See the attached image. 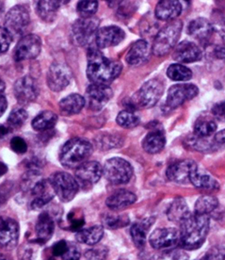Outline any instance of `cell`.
Masks as SVG:
<instances>
[{
	"mask_svg": "<svg viewBox=\"0 0 225 260\" xmlns=\"http://www.w3.org/2000/svg\"><path fill=\"white\" fill-rule=\"evenodd\" d=\"M58 122V115L53 111H43L33 119V129L36 131H46L52 129Z\"/></svg>",
	"mask_w": 225,
	"mask_h": 260,
	"instance_id": "d6a6232c",
	"label": "cell"
},
{
	"mask_svg": "<svg viewBox=\"0 0 225 260\" xmlns=\"http://www.w3.org/2000/svg\"><path fill=\"white\" fill-rule=\"evenodd\" d=\"M215 140H216L217 143H225V129L218 132L215 136Z\"/></svg>",
	"mask_w": 225,
	"mask_h": 260,
	"instance_id": "11a10c76",
	"label": "cell"
},
{
	"mask_svg": "<svg viewBox=\"0 0 225 260\" xmlns=\"http://www.w3.org/2000/svg\"><path fill=\"white\" fill-rule=\"evenodd\" d=\"M1 53L6 52L13 42V35L4 26L1 27Z\"/></svg>",
	"mask_w": 225,
	"mask_h": 260,
	"instance_id": "681fc988",
	"label": "cell"
},
{
	"mask_svg": "<svg viewBox=\"0 0 225 260\" xmlns=\"http://www.w3.org/2000/svg\"><path fill=\"white\" fill-rule=\"evenodd\" d=\"M129 218L125 215H119V216H111L107 215L104 217V224H106L111 229H118V228H124L128 225Z\"/></svg>",
	"mask_w": 225,
	"mask_h": 260,
	"instance_id": "b9f144b4",
	"label": "cell"
},
{
	"mask_svg": "<svg viewBox=\"0 0 225 260\" xmlns=\"http://www.w3.org/2000/svg\"><path fill=\"white\" fill-rule=\"evenodd\" d=\"M68 249V243L66 241H59L56 242L52 247V253L55 256H62Z\"/></svg>",
	"mask_w": 225,
	"mask_h": 260,
	"instance_id": "816d5d0a",
	"label": "cell"
},
{
	"mask_svg": "<svg viewBox=\"0 0 225 260\" xmlns=\"http://www.w3.org/2000/svg\"><path fill=\"white\" fill-rule=\"evenodd\" d=\"M11 147L16 154H25L27 151L26 141L20 137H14L11 141Z\"/></svg>",
	"mask_w": 225,
	"mask_h": 260,
	"instance_id": "c3c4849f",
	"label": "cell"
},
{
	"mask_svg": "<svg viewBox=\"0 0 225 260\" xmlns=\"http://www.w3.org/2000/svg\"><path fill=\"white\" fill-rule=\"evenodd\" d=\"M86 105L85 98L78 93H72L60 100L59 110L65 115H75L82 111Z\"/></svg>",
	"mask_w": 225,
	"mask_h": 260,
	"instance_id": "83f0119b",
	"label": "cell"
},
{
	"mask_svg": "<svg viewBox=\"0 0 225 260\" xmlns=\"http://www.w3.org/2000/svg\"><path fill=\"white\" fill-rule=\"evenodd\" d=\"M13 91L16 100L23 105L35 101L40 92L37 82L29 76L19 78L14 84Z\"/></svg>",
	"mask_w": 225,
	"mask_h": 260,
	"instance_id": "9a60e30c",
	"label": "cell"
},
{
	"mask_svg": "<svg viewBox=\"0 0 225 260\" xmlns=\"http://www.w3.org/2000/svg\"><path fill=\"white\" fill-rule=\"evenodd\" d=\"M203 52L199 46L192 42L184 41L175 47L173 58L181 63H190L202 59Z\"/></svg>",
	"mask_w": 225,
	"mask_h": 260,
	"instance_id": "ffe728a7",
	"label": "cell"
},
{
	"mask_svg": "<svg viewBox=\"0 0 225 260\" xmlns=\"http://www.w3.org/2000/svg\"><path fill=\"white\" fill-rule=\"evenodd\" d=\"M219 207L218 199L213 195H203L195 203L194 212L199 214L208 215Z\"/></svg>",
	"mask_w": 225,
	"mask_h": 260,
	"instance_id": "e575fe53",
	"label": "cell"
},
{
	"mask_svg": "<svg viewBox=\"0 0 225 260\" xmlns=\"http://www.w3.org/2000/svg\"><path fill=\"white\" fill-rule=\"evenodd\" d=\"M116 122L123 128H132L140 124V117L137 116L133 111H122L116 118Z\"/></svg>",
	"mask_w": 225,
	"mask_h": 260,
	"instance_id": "74e56055",
	"label": "cell"
},
{
	"mask_svg": "<svg viewBox=\"0 0 225 260\" xmlns=\"http://www.w3.org/2000/svg\"><path fill=\"white\" fill-rule=\"evenodd\" d=\"M217 130V124L209 118H199L194 124V134L201 138L211 136Z\"/></svg>",
	"mask_w": 225,
	"mask_h": 260,
	"instance_id": "d590c367",
	"label": "cell"
},
{
	"mask_svg": "<svg viewBox=\"0 0 225 260\" xmlns=\"http://www.w3.org/2000/svg\"><path fill=\"white\" fill-rule=\"evenodd\" d=\"M103 175V168L97 161H87L76 171L77 182L83 186H91L98 182Z\"/></svg>",
	"mask_w": 225,
	"mask_h": 260,
	"instance_id": "d6986e66",
	"label": "cell"
},
{
	"mask_svg": "<svg viewBox=\"0 0 225 260\" xmlns=\"http://www.w3.org/2000/svg\"><path fill=\"white\" fill-rule=\"evenodd\" d=\"M4 89H5V83H4V82L1 80V93H3Z\"/></svg>",
	"mask_w": 225,
	"mask_h": 260,
	"instance_id": "91938a15",
	"label": "cell"
},
{
	"mask_svg": "<svg viewBox=\"0 0 225 260\" xmlns=\"http://www.w3.org/2000/svg\"><path fill=\"white\" fill-rule=\"evenodd\" d=\"M109 255V249L106 246L98 245L97 247L87 250L84 254L87 260H107Z\"/></svg>",
	"mask_w": 225,
	"mask_h": 260,
	"instance_id": "7bdbcfd3",
	"label": "cell"
},
{
	"mask_svg": "<svg viewBox=\"0 0 225 260\" xmlns=\"http://www.w3.org/2000/svg\"><path fill=\"white\" fill-rule=\"evenodd\" d=\"M190 183L196 188L203 189H216L219 188V183L208 174L196 170L190 177Z\"/></svg>",
	"mask_w": 225,
	"mask_h": 260,
	"instance_id": "836d02e7",
	"label": "cell"
},
{
	"mask_svg": "<svg viewBox=\"0 0 225 260\" xmlns=\"http://www.w3.org/2000/svg\"><path fill=\"white\" fill-rule=\"evenodd\" d=\"M93 147L91 143L81 138H73L63 144L59 151V161L65 168H78L87 162L91 156Z\"/></svg>",
	"mask_w": 225,
	"mask_h": 260,
	"instance_id": "3957f363",
	"label": "cell"
},
{
	"mask_svg": "<svg viewBox=\"0 0 225 260\" xmlns=\"http://www.w3.org/2000/svg\"><path fill=\"white\" fill-rule=\"evenodd\" d=\"M122 70V63L105 57L99 49L91 47L88 51L87 77L92 84H110Z\"/></svg>",
	"mask_w": 225,
	"mask_h": 260,
	"instance_id": "6da1fadb",
	"label": "cell"
},
{
	"mask_svg": "<svg viewBox=\"0 0 225 260\" xmlns=\"http://www.w3.org/2000/svg\"><path fill=\"white\" fill-rule=\"evenodd\" d=\"M137 201V196L126 189H120L110 195L106 205L112 210H120L133 205Z\"/></svg>",
	"mask_w": 225,
	"mask_h": 260,
	"instance_id": "4316f807",
	"label": "cell"
},
{
	"mask_svg": "<svg viewBox=\"0 0 225 260\" xmlns=\"http://www.w3.org/2000/svg\"><path fill=\"white\" fill-rule=\"evenodd\" d=\"M34 199L31 202V208L34 209L42 208L51 201L54 197V189L52 188L49 180L41 179L30 190Z\"/></svg>",
	"mask_w": 225,
	"mask_h": 260,
	"instance_id": "7402d4cb",
	"label": "cell"
},
{
	"mask_svg": "<svg viewBox=\"0 0 225 260\" xmlns=\"http://www.w3.org/2000/svg\"><path fill=\"white\" fill-rule=\"evenodd\" d=\"M1 260H5V259H4V258H3V257H2V259H1Z\"/></svg>",
	"mask_w": 225,
	"mask_h": 260,
	"instance_id": "6125c7cd",
	"label": "cell"
},
{
	"mask_svg": "<svg viewBox=\"0 0 225 260\" xmlns=\"http://www.w3.org/2000/svg\"><path fill=\"white\" fill-rule=\"evenodd\" d=\"M125 37V33L117 26H104L98 29L95 35V44L100 49L109 48L121 44Z\"/></svg>",
	"mask_w": 225,
	"mask_h": 260,
	"instance_id": "e0dca14e",
	"label": "cell"
},
{
	"mask_svg": "<svg viewBox=\"0 0 225 260\" xmlns=\"http://www.w3.org/2000/svg\"><path fill=\"white\" fill-rule=\"evenodd\" d=\"M198 169L197 164L190 159L174 162L169 166L166 175L169 180L178 184L190 183L193 173Z\"/></svg>",
	"mask_w": 225,
	"mask_h": 260,
	"instance_id": "2e32d148",
	"label": "cell"
},
{
	"mask_svg": "<svg viewBox=\"0 0 225 260\" xmlns=\"http://www.w3.org/2000/svg\"><path fill=\"white\" fill-rule=\"evenodd\" d=\"M55 224L51 215L47 212H44L38 217V220L36 222V235H37V241L40 243H45L49 241L52 235L54 233Z\"/></svg>",
	"mask_w": 225,
	"mask_h": 260,
	"instance_id": "484cf974",
	"label": "cell"
},
{
	"mask_svg": "<svg viewBox=\"0 0 225 260\" xmlns=\"http://www.w3.org/2000/svg\"><path fill=\"white\" fill-rule=\"evenodd\" d=\"M187 31L194 39L198 40L201 43H205L210 39L214 29L211 22L206 18H197L190 22Z\"/></svg>",
	"mask_w": 225,
	"mask_h": 260,
	"instance_id": "cb8c5ba5",
	"label": "cell"
},
{
	"mask_svg": "<svg viewBox=\"0 0 225 260\" xmlns=\"http://www.w3.org/2000/svg\"><path fill=\"white\" fill-rule=\"evenodd\" d=\"M187 203L183 198H176L167 209L168 219L174 222L181 223L189 216Z\"/></svg>",
	"mask_w": 225,
	"mask_h": 260,
	"instance_id": "f1b7e54d",
	"label": "cell"
},
{
	"mask_svg": "<svg viewBox=\"0 0 225 260\" xmlns=\"http://www.w3.org/2000/svg\"><path fill=\"white\" fill-rule=\"evenodd\" d=\"M19 241V224L11 218L1 219L0 230V244L6 250H12L16 247Z\"/></svg>",
	"mask_w": 225,
	"mask_h": 260,
	"instance_id": "ac0fdd59",
	"label": "cell"
},
{
	"mask_svg": "<svg viewBox=\"0 0 225 260\" xmlns=\"http://www.w3.org/2000/svg\"><path fill=\"white\" fill-rule=\"evenodd\" d=\"M153 49L149 46L148 42L145 40H139L130 47L125 56V60L129 65L139 66L148 61Z\"/></svg>",
	"mask_w": 225,
	"mask_h": 260,
	"instance_id": "44dd1931",
	"label": "cell"
},
{
	"mask_svg": "<svg viewBox=\"0 0 225 260\" xmlns=\"http://www.w3.org/2000/svg\"><path fill=\"white\" fill-rule=\"evenodd\" d=\"M10 129H11V128H10L8 125L2 124V125H1V137H4L6 134H8Z\"/></svg>",
	"mask_w": 225,
	"mask_h": 260,
	"instance_id": "6f0895ef",
	"label": "cell"
},
{
	"mask_svg": "<svg viewBox=\"0 0 225 260\" xmlns=\"http://www.w3.org/2000/svg\"><path fill=\"white\" fill-rule=\"evenodd\" d=\"M77 210H73L71 211L68 216H67V220L70 223L69 229L71 231H76L78 232L82 229V226L84 225V218L83 215L80 217H77Z\"/></svg>",
	"mask_w": 225,
	"mask_h": 260,
	"instance_id": "7dc6e473",
	"label": "cell"
},
{
	"mask_svg": "<svg viewBox=\"0 0 225 260\" xmlns=\"http://www.w3.org/2000/svg\"><path fill=\"white\" fill-rule=\"evenodd\" d=\"M0 107H1V115L4 114V112L7 110V107H8V102H7V99L3 94H1V102H0Z\"/></svg>",
	"mask_w": 225,
	"mask_h": 260,
	"instance_id": "9f6ffc18",
	"label": "cell"
},
{
	"mask_svg": "<svg viewBox=\"0 0 225 260\" xmlns=\"http://www.w3.org/2000/svg\"><path fill=\"white\" fill-rule=\"evenodd\" d=\"M72 72L62 62H53L47 72V85L53 91H61L70 84Z\"/></svg>",
	"mask_w": 225,
	"mask_h": 260,
	"instance_id": "7c38bea8",
	"label": "cell"
},
{
	"mask_svg": "<svg viewBox=\"0 0 225 260\" xmlns=\"http://www.w3.org/2000/svg\"><path fill=\"white\" fill-rule=\"evenodd\" d=\"M200 260H225L224 245L213 246Z\"/></svg>",
	"mask_w": 225,
	"mask_h": 260,
	"instance_id": "f6af8a7d",
	"label": "cell"
},
{
	"mask_svg": "<svg viewBox=\"0 0 225 260\" xmlns=\"http://www.w3.org/2000/svg\"><path fill=\"white\" fill-rule=\"evenodd\" d=\"M152 223L153 222L151 221V219H146L141 222H136L132 225L130 233H131V237H132V240H133L136 247L142 249L145 246L147 231H148L149 228H151Z\"/></svg>",
	"mask_w": 225,
	"mask_h": 260,
	"instance_id": "1f68e13d",
	"label": "cell"
},
{
	"mask_svg": "<svg viewBox=\"0 0 225 260\" xmlns=\"http://www.w3.org/2000/svg\"><path fill=\"white\" fill-rule=\"evenodd\" d=\"M183 23L180 20H174L164 26L156 34L153 45V53L157 57H162L171 52L180 38Z\"/></svg>",
	"mask_w": 225,
	"mask_h": 260,
	"instance_id": "277c9868",
	"label": "cell"
},
{
	"mask_svg": "<svg viewBox=\"0 0 225 260\" xmlns=\"http://www.w3.org/2000/svg\"><path fill=\"white\" fill-rule=\"evenodd\" d=\"M214 54L217 58L219 59H224L225 58V48L223 47H216L214 49Z\"/></svg>",
	"mask_w": 225,
	"mask_h": 260,
	"instance_id": "db71d44e",
	"label": "cell"
},
{
	"mask_svg": "<svg viewBox=\"0 0 225 260\" xmlns=\"http://www.w3.org/2000/svg\"><path fill=\"white\" fill-rule=\"evenodd\" d=\"M212 24L214 31L225 41V14L221 12H215L212 14Z\"/></svg>",
	"mask_w": 225,
	"mask_h": 260,
	"instance_id": "ee69618b",
	"label": "cell"
},
{
	"mask_svg": "<svg viewBox=\"0 0 225 260\" xmlns=\"http://www.w3.org/2000/svg\"><path fill=\"white\" fill-rule=\"evenodd\" d=\"M182 13V5L179 1L162 0L157 3L154 14L157 19L169 21L177 18Z\"/></svg>",
	"mask_w": 225,
	"mask_h": 260,
	"instance_id": "603a6c76",
	"label": "cell"
},
{
	"mask_svg": "<svg viewBox=\"0 0 225 260\" xmlns=\"http://www.w3.org/2000/svg\"><path fill=\"white\" fill-rule=\"evenodd\" d=\"M209 226L208 215L196 212L189 214L187 219L180 223L179 246L186 251H192L201 247L206 241Z\"/></svg>",
	"mask_w": 225,
	"mask_h": 260,
	"instance_id": "7a4b0ae2",
	"label": "cell"
},
{
	"mask_svg": "<svg viewBox=\"0 0 225 260\" xmlns=\"http://www.w3.org/2000/svg\"><path fill=\"white\" fill-rule=\"evenodd\" d=\"M104 228L100 225H94L87 229H81L77 232L76 239L78 242L87 245H95L102 240Z\"/></svg>",
	"mask_w": 225,
	"mask_h": 260,
	"instance_id": "4dcf8cb0",
	"label": "cell"
},
{
	"mask_svg": "<svg viewBox=\"0 0 225 260\" xmlns=\"http://www.w3.org/2000/svg\"><path fill=\"white\" fill-rule=\"evenodd\" d=\"M49 260H55V259H54V258H50V259H49Z\"/></svg>",
	"mask_w": 225,
	"mask_h": 260,
	"instance_id": "94428289",
	"label": "cell"
},
{
	"mask_svg": "<svg viewBox=\"0 0 225 260\" xmlns=\"http://www.w3.org/2000/svg\"><path fill=\"white\" fill-rule=\"evenodd\" d=\"M99 20L97 17L77 19L72 26L73 42L78 46L88 45L91 38L97 35Z\"/></svg>",
	"mask_w": 225,
	"mask_h": 260,
	"instance_id": "ba28073f",
	"label": "cell"
},
{
	"mask_svg": "<svg viewBox=\"0 0 225 260\" xmlns=\"http://www.w3.org/2000/svg\"><path fill=\"white\" fill-rule=\"evenodd\" d=\"M168 78L174 81H187L192 78V72L183 64H172L167 70Z\"/></svg>",
	"mask_w": 225,
	"mask_h": 260,
	"instance_id": "8d00e7d4",
	"label": "cell"
},
{
	"mask_svg": "<svg viewBox=\"0 0 225 260\" xmlns=\"http://www.w3.org/2000/svg\"><path fill=\"white\" fill-rule=\"evenodd\" d=\"M42 50V40L38 35L27 34L22 37L13 51V59L16 61L35 59Z\"/></svg>",
	"mask_w": 225,
	"mask_h": 260,
	"instance_id": "9c48e42d",
	"label": "cell"
},
{
	"mask_svg": "<svg viewBox=\"0 0 225 260\" xmlns=\"http://www.w3.org/2000/svg\"><path fill=\"white\" fill-rule=\"evenodd\" d=\"M98 10V2L93 0L79 1L77 4V12L82 16V18L92 17Z\"/></svg>",
	"mask_w": 225,
	"mask_h": 260,
	"instance_id": "60d3db41",
	"label": "cell"
},
{
	"mask_svg": "<svg viewBox=\"0 0 225 260\" xmlns=\"http://www.w3.org/2000/svg\"><path fill=\"white\" fill-rule=\"evenodd\" d=\"M49 182L55 194L63 203L71 202L79 189V183L77 182V178L66 172L55 173L50 176Z\"/></svg>",
	"mask_w": 225,
	"mask_h": 260,
	"instance_id": "5b68a950",
	"label": "cell"
},
{
	"mask_svg": "<svg viewBox=\"0 0 225 260\" xmlns=\"http://www.w3.org/2000/svg\"><path fill=\"white\" fill-rule=\"evenodd\" d=\"M199 93L197 86L193 84H176L168 91L166 105L170 109H176L185 102L196 98Z\"/></svg>",
	"mask_w": 225,
	"mask_h": 260,
	"instance_id": "5bb4252c",
	"label": "cell"
},
{
	"mask_svg": "<svg viewBox=\"0 0 225 260\" xmlns=\"http://www.w3.org/2000/svg\"><path fill=\"white\" fill-rule=\"evenodd\" d=\"M62 260H79L80 259V253L79 250L77 249L76 245L74 244H68V249L66 251L62 256H61Z\"/></svg>",
	"mask_w": 225,
	"mask_h": 260,
	"instance_id": "f907efd6",
	"label": "cell"
},
{
	"mask_svg": "<svg viewBox=\"0 0 225 260\" xmlns=\"http://www.w3.org/2000/svg\"><path fill=\"white\" fill-rule=\"evenodd\" d=\"M156 260H189V256L183 250L173 249L163 253Z\"/></svg>",
	"mask_w": 225,
	"mask_h": 260,
	"instance_id": "bcb514c9",
	"label": "cell"
},
{
	"mask_svg": "<svg viewBox=\"0 0 225 260\" xmlns=\"http://www.w3.org/2000/svg\"><path fill=\"white\" fill-rule=\"evenodd\" d=\"M103 174L109 182L121 185L130 181L133 176V167L123 158L112 157L105 163Z\"/></svg>",
	"mask_w": 225,
	"mask_h": 260,
	"instance_id": "8992f818",
	"label": "cell"
},
{
	"mask_svg": "<svg viewBox=\"0 0 225 260\" xmlns=\"http://www.w3.org/2000/svg\"><path fill=\"white\" fill-rule=\"evenodd\" d=\"M60 7L59 1H37L35 2V11L40 18L45 22H53Z\"/></svg>",
	"mask_w": 225,
	"mask_h": 260,
	"instance_id": "f546056e",
	"label": "cell"
},
{
	"mask_svg": "<svg viewBox=\"0 0 225 260\" xmlns=\"http://www.w3.org/2000/svg\"><path fill=\"white\" fill-rule=\"evenodd\" d=\"M166 144L165 134L162 130L155 129L149 132L142 141V147L148 154L154 155L164 149Z\"/></svg>",
	"mask_w": 225,
	"mask_h": 260,
	"instance_id": "d4e9b609",
	"label": "cell"
},
{
	"mask_svg": "<svg viewBox=\"0 0 225 260\" xmlns=\"http://www.w3.org/2000/svg\"><path fill=\"white\" fill-rule=\"evenodd\" d=\"M186 146L188 149L195 150V151H200V152H205V151H210L215 145L213 143H209L208 141L205 140L204 138L201 137H191L188 138L186 141Z\"/></svg>",
	"mask_w": 225,
	"mask_h": 260,
	"instance_id": "f35d334b",
	"label": "cell"
},
{
	"mask_svg": "<svg viewBox=\"0 0 225 260\" xmlns=\"http://www.w3.org/2000/svg\"><path fill=\"white\" fill-rule=\"evenodd\" d=\"M113 96V91L107 85L90 84L88 86L85 100L88 108L93 111H101Z\"/></svg>",
	"mask_w": 225,
	"mask_h": 260,
	"instance_id": "8fae6325",
	"label": "cell"
},
{
	"mask_svg": "<svg viewBox=\"0 0 225 260\" xmlns=\"http://www.w3.org/2000/svg\"><path fill=\"white\" fill-rule=\"evenodd\" d=\"M213 115L220 122H225V101L215 105L212 109Z\"/></svg>",
	"mask_w": 225,
	"mask_h": 260,
	"instance_id": "f5cc1de1",
	"label": "cell"
},
{
	"mask_svg": "<svg viewBox=\"0 0 225 260\" xmlns=\"http://www.w3.org/2000/svg\"><path fill=\"white\" fill-rule=\"evenodd\" d=\"M164 92V85L159 79H151L142 85L131 100L137 108H153L160 100Z\"/></svg>",
	"mask_w": 225,
	"mask_h": 260,
	"instance_id": "52a82bcc",
	"label": "cell"
},
{
	"mask_svg": "<svg viewBox=\"0 0 225 260\" xmlns=\"http://www.w3.org/2000/svg\"><path fill=\"white\" fill-rule=\"evenodd\" d=\"M28 117V114L23 109L13 110L8 118V126L10 128H18L25 124Z\"/></svg>",
	"mask_w": 225,
	"mask_h": 260,
	"instance_id": "ab89813d",
	"label": "cell"
},
{
	"mask_svg": "<svg viewBox=\"0 0 225 260\" xmlns=\"http://www.w3.org/2000/svg\"><path fill=\"white\" fill-rule=\"evenodd\" d=\"M179 231L173 228H158L149 238L150 245L155 250H172L179 245Z\"/></svg>",
	"mask_w": 225,
	"mask_h": 260,
	"instance_id": "4fadbf2b",
	"label": "cell"
},
{
	"mask_svg": "<svg viewBox=\"0 0 225 260\" xmlns=\"http://www.w3.org/2000/svg\"><path fill=\"white\" fill-rule=\"evenodd\" d=\"M1 168H2V171H1V176H4V175H5V173L8 172V167H7L6 165H5L4 163L1 162Z\"/></svg>",
	"mask_w": 225,
	"mask_h": 260,
	"instance_id": "680465c9",
	"label": "cell"
},
{
	"mask_svg": "<svg viewBox=\"0 0 225 260\" xmlns=\"http://www.w3.org/2000/svg\"><path fill=\"white\" fill-rule=\"evenodd\" d=\"M30 23V15L26 7L16 5L13 7L5 17L4 27L12 34H23Z\"/></svg>",
	"mask_w": 225,
	"mask_h": 260,
	"instance_id": "30bf717a",
	"label": "cell"
}]
</instances>
